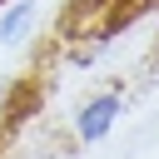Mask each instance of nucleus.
I'll use <instances>...</instances> for the list:
<instances>
[{"label":"nucleus","instance_id":"f257e3e1","mask_svg":"<svg viewBox=\"0 0 159 159\" xmlns=\"http://www.w3.org/2000/svg\"><path fill=\"white\" fill-rule=\"evenodd\" d=\"M114 114H119V99H114V94L94 99V104L80 114V134H84V139H99V134L109 129V119H114Z\"/></svg>","mask_w":159,"mask_h":159}]
</instances>
